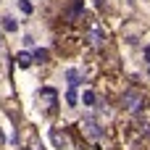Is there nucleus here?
<instances>
[{
	"instance_id": "1",
	"label": "nucleus",
	"mask_w": 150,
	"mask_h": 150,
	"mask_svg": "<svg viewBox=\"0 0 150 150\" xmlns=\"http://www.w3.org/2000/svg\"><path fill=\"white\" fill-rule=\"evenodd\" d=\"M142 103H145V95H142L140 90H127V92H124V98H121V105H124L129 113L142 111Z\"/></svg>"
},
{
	"instance_id": "2",
	"label": "nucleus",
	"mask_w": 150,
	"mask_h": 150,
	"mask_svg": "<svg viewBox=\"0 0 150 150\" xmlns=\"http://www.w3.org/2000/svg\"><path fill=\"white\" fill-rule=\"evenodd\" d=\"M82 129H84L90 137H100V134H103V129L98 127V121H95V119H84V121H82Z\"/></svg>"
},
{
	"instance_id": "3",
	"label": "nucleus",
	"mask_w": 150,
	"mask_h": 150,
	"mask_svg": "<svg viewBox=\"0 0 150 150\" xmlns=\"http://www.w3.org/2000/svg\"><path fill=\"white\" fill-rule=\"evenodd\" d=\"M32 63H34V61H32L29 53H18V55H16V66H18V69H26V66H32Z\"/></svg>"
},
{
	"instance_id": "4",
	"label": "nucleus",
	"mask_w": 150,
	"mask_h": 150,
	"mask_svg": "<svg viewBox=\"0 0 150 150\" xmlns=\"http://www.w3.org/2000/svg\"><path fill=\"white\" fill-rule=\"evenodd\" d=\"M40 98H42V100H45L47 105H53L58 95H55V90H50V87H45V90H40Z\"/></svg>"
},
{
	"instance_id": "5",
	"label": "nucleus",
	"mask_w": 150,
	"mask_h": 150,
	"mask_svg": "<svg viewBox=\"0 0 150 150\" xmlns=\"http://www.w3.org/2000/svg\"><path fill=\"white\" fill-rule=\"evenodd\" d=\"M66 76H69V84H71V90H76V87L82 84V76H79V71H76V69H71Z\"/></svg>"
},
{
	"instance_id": "6",
	"label": "nucleus",
	"mask_w": 150,
	"mask_h": 150,
	"mask_svg": "<svg viewBox=\"0 0 150 150\" xmlns=\"http://www.w3.org/2000/svg\"><path fill=\"white\" fill-rule=\"evenodd\" d=\"M32 61H37V63H45V61H47V50H42V47H40V50H34Z\"/></svg>"
},
{
	"instance_id": "7",
	"label": "nucleus",
	"mask_w": 150,
	"mask_h": 150,
	"mask_svg": "<svg viewBox=\"0 0 150 150\" xmlns=\"http://www.w3.org/2000/svg\"><path fill=\"white\" fill-rule=\"evenodd\" d=\"M82 103H84V105H95V92H90V90H87V92L82 95Z\"/></svg>"
},
{
	"instance_id": "8",
	"label": "nucleus",
	"mask_w": 150,
	"mask_h": 150,
	"mask_svg": "<svg viewBox=\"0 0 150 150\" xmlns=\"http://www.w3.org/2000/svg\"><path fill=\"white\" fill-rule=\"evenodd\" d=\"M53 142L55 148H66V137H61V132H53Z\"/></svg>"
},
{
	"instance_id": "9",
	"label": "nucleus",
	"mask_w": 150,
	"mask_h": 150,
	"mask_svg": "<svg viewBox=\"0 0 150 150\" xmlns=\"http://www.w3.org/2000/svg\"><path fill=\"white\" fill-rule=\"evenodd\" d=\"M90 40H92V45H95V47H100V45H103V37H100V32H92V34H90Z\"/></svg>"
},
{
	"instance_id": "10",
	"label": "nucleus",
	"mask_w": 150,
	"mask_h": 150,
	"mask_svg": "<svg viewBox=\"0 0 150 150\" xmlns=\"http://www.w3.org/2000/svg\"><path fill=\"white\" fill-rule=\"evenodd\" d=\"M66 100H69V105H76V92L69 90V92H66Z\"/></svg>"
},
{
	"instance_id": "11",
	"label": "nucleus",
	"mask_w": 150,
	"mask_h": 150,
	"mask_svg": "<svg viewBox=\"0 0 150 150\" xmlns=\"http://www.w3.org/2000/svg\"><path fill=\"white\" fill-rule=\"evenodd\" d=\"M18 5H21V11H24V13H32V3H29V0H21Z\"/></svg>"
},
{
	"instance_id": "12",
	"label": "nucleus",
	"mask_w": 150,
	"mask_h": 150,
	"mask_svg": "<svg viewBox=\"0 0 150 150\" xmlns=\"http://www.w3.org/2000/svg\"><path fill=\"white\" fill-rule=\"evenodd\" d=\"M16 26H18V24H16L13 18H5V29H8V32H16Z\"/></svg>"
},
{
	"instance_id": "13",
	"label": "nucleus",
	"mask_w": 150,
	"mask_h": 150,
	"mask_svg": "<svg viewBox=\"0 0 150 150\" xmlns=\"http://www.w3.org/2000/svg\"><path fill=\"white\" fill-rule=\"evenodd\" d=\"M145 58H148V61H150V47H145Z\"/></svg>"
},
{
	"instance_id": "14",
	"label": "nucleus",
	"mask_w": 150,
	"mask_h": 150,
	"mask_svg": "<svg viewBox=\"0 0 150 150\" xmlns=\"http://www.w3.org/2000/svg\"><path fill=\"white\" fill-rule=\"evenodd\" d=\"M148 71H150V69H148Z\"/></svg>"
}]
</instances>
